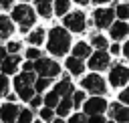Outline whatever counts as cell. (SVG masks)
Listing matches in <instances>:
<instances>
[{"label": "cell", "mask_w": 129, "mask_h": 123, "mask_svg": "<svg viewBox=\"0 0 129 123\" xmlns=\"http://www.w3.org/2000/svg\"><path fill=\"white\" fill-rule=\"evenodd\" d=\"M8 79L4 77V75H0V97H4V95H8Z\"/></svg>", "instance_id": "27"}, {"label": "cell", "mask_w": 129, "mask_h": 123, "mask_svg": "<svg viewBox=\"0 0 129 123\" xmlns=\"http://www.w3.org/2000/svg\"><path fill=\"white\" fill-rule=\"evenodd\" d=\"M75 105V101H71V95H67V97H62L60 99V103L56 105V113L60 115V117H64L69 111H71V107Z\"/></svg>", "instance_id": "17"}, {"label": "cell", "mask_w": 129, "mask_h": 123, "mask_svg": "<svg viewBox=\"0 0 129 123\" xmlns=\"http://www.w3.org/2000/svg\"><path fill=\"white\" fill-rule=\"evenodd\" d=\"M71 123H83V117H81V113H79V115H73V117H71Z\"/></svg>", "instance_id": "36"}, {"label": "cell", "mask_w": 129, "mask_h": 123, "mask_svg": "<svg viewBox=\"0 0 129 123\" xmlns=\"http://www.w3.org/2000/svg\"><path fill=\"white\" fill-rule=\"evenodd\" d=\"M127 32H129V26H127L125 22H117V24H113V26H111V36H113L115 40H119V38L127 36Z\"/></svg>", "instance_id": "15"}, {"label": "cell", "mask_w": 129, "mask_h": 123, "mask_svg": "<svg viewBox=\"0 0 129 123\" xmlns=\"http://www.w3.org/2000/svg\"><path fill=\"white\" fill-rule=\"evenodd\" d=\"M83 87L87 89V91H91L93 95H103L105 91H107V85H105V81L95 73V75H89V77H85L83 79Z\"/></svg>", "instance_id": "4"}, {"label": "cell", "mask_w": 129, "mask_h": 123, "mask_svg": "<svg viewBox=\"0 0 129 123\" xmlns=\"http://www.w3.org/2000/svg\"><path fill=\"white\" fill-rule=\"evenodd\" d=\"M123 54H125V56H127V58H129V42H127V44H125V46H123Z\"/></svg>", "instance_id": "40"}, {"label": "cell", "mask_w": 129, "mask_h": 123, "mask_svg": "<svg viewBox=\"0 0 129 123\" xmlns=\"http://www.w3.org/2000/svg\"><path fill=\"white\" fill-rule=\"evenodd\" d=\"M34 4H36V10H38V14L40 16H44V18H48L50 16V12H52V0H34Z\"/></svg>", "instance_id": "16"}, {"label": "cell", "mask_w": 129, "mask_h": 123, "mask_svg": "<svg viewBox=\"0 0 129 123\" xmlns=\"http://www.w3.org/2000/svg\"><path fill=\"white\" fill-rule=\"evenodd\" d=\"M109 113H111V117H115L117 121H129V109L123 107V105H119V103H115Z\"/></svg>", "instance_id": "13"}, {"label": "cell", "mask_w": 129, "mask_h": 123, "mask_svg": "<svg viewBox=\"0 0 129 123\" xmlns=\"http://www.w3.org/2000/svg\"><path fill=\"white\" fill-rule=\"evenodd\" d=\"M58 97H60V95H58L56 91H52V93H48V95L44 97V103H46V107H56V105L60 103V101H58Z\"/></svg>", "instance_id": "23"}, {"label": "cell", "mask_w": 129, "mask_h": 123, "mask_svg": "<svg viewBox=\"0 0 129 123\" xmlns=\"http://www.w3.org/2000/svg\"><path fill=\"white\" fill-rule=\"evenodd\" d=\"M67 69H69L73 75H81V73L85 71L83 60H81L79 56H71V58H67Z\"/></svg>", "instance_id": "14"}, {"label": "cell", "mask_w": 129, "mask_h": 123, "mask_svg": "<svg viewBox=\"0 0 129 123\" xmlns=\"http://www.w3.org/2000/svg\"><path fill=\"white\" fill-rule=\"evenodd\" d=\"M0 6H2V4H0Z\"/></svg>", "instance_id": "44"}, {"label": "cell", "mask_w": 129, "mask_h": 123, "mask_svg": "<svg viewBox=\"0 0 129 123\" xmlns=\"http://www.w3.org/2000/svg\"><path fill=\"white\" fill-rule=\"evenodd\" d=\"M40 101H44V99H40V97H32V99H30L28 103H30L32 107H38V105H40Z\"/></svg>", "instance_id": "34"}, {"label": "cell", "mask_w": 129, "mask_h": 123, "mask_svg": "<svg viewBox=\"0 0 129 123\" xmlns=\"http://www.w3.org/2000/svg\"><path fill=\"white\" fill-rule=\"evenodd\" d=\"M75 2H79V4H87L89 0H75Z\"/></svg>", "instance_id": "43"}, {"label": "cell", "mask_w": 129, "mask_h": 123, "mask_svg": "<svg viewBox=\"0 0 129 123\" xmlns=\"http://www.w3.org/2000/svg\"><path fill=\"white\" fill-rule=\"evenodd\" d=\"M93 18H95V20H93L95 26L107 28V26L111 24V20H113V10H111V8H99V10H95Z\"/></svg>", "instance_id": "7"}, {"label": "cell", "mask_w": 129, "mask_h": 123, "mask_svg": "<svg viewBox=\"0 0 129 123\" xmlns=\"http://www.w3.org/2000/svg\"><path fill=\"white\" fill-rule=\"evenodd\" d=\"M91 44H93L95 48H105V46H107V40H105L103 36H99V34H95V36L91 38Z\"/></svg>", "instance_id": "24"}, {"label": "cell", "mask_w": 129, "mask_h": 123, "mask_svg": "<svg viewBox=\"0 0 129 123\" xmlns=\"http://www.w3.org/2000/svg\"><path fill=\"white\" fill-rule=\"evenodd\" d=\"M12 18L20 24V30L26 32L32 26V22H34V12H32V8L28 4H20V6H16L12 10Z\"/></svg>", "instance_id": "2"}, {"label": "cell", "mask_w": 129, "mask_h": 123, "mask_svg": "<svg viewBox=\"0 0 129 123\" xmlns=\"http://www.w3.org/2000/svg\"><path fill=\"white\" fill-rule=\"evenodd\" d=\"M50 85V77H42V79H38L36 83H34V87H36V91H46V87Z\"/></svg>", "instance_id": "25"}, {"label": "cell", "mask_w": 129, "mask_h": 123, "mask_svg": "<svg viewBox=\"0 0 129 123\" xmlns=\"http://www.w3.org/2000/svg\"><path fill=\"white\" fill-rule=\"evenodd\" d=\"M12 22H10V18H6V16H0V38H6V36H10L12 34Z\"/></svg>", "instance_id": "19"}, {"label": "cell", "mask_w": 129, "mask_h": 123, "mask_svg": "<svg viewBox=\"0 0 129 123\" xmlns=\"http://www.w3.org/2000/svg\"><path fill=\"white\" fill-rule=\"evenodd\" d=\"M6 50H8V48H2V46H0V63L6 58Z\"/></svg>", "instance_id": "38"}, {"label": "cell", "mask_w": 129, "mask_h": 123, "mask_svg": "<svg viewBox=\"0 0 129 123\" xmlns=\"http://www.w3.org/2000/svg\"><path fill=\"white\" fill-rule=\"evenodd\" d=\"M0 4H2L4 8H10V6H12V0H0Z\"/></svg>", "instance_id": "37"}, {"label": "cell", "mask_w": 129, "mask_h": 123, "mask_svg": "<svg viewBox=\"0 0 129 123\" xmlns=\"http://www.w3.org/2000/svg\"><path fill=\"white\" fill-rule=\"evenodd\" d=\"M62 22H64V26H67L69 30H73V32H83L85 26H87V22H85V14H83V12L67 14Z\"/></svg>", "instance_id": "5"}, {"label": "cell", "mask_w": 129, "mask_h": 123, "mask_svg": "<svg viewBox=\"0 0 129 123\" xmlns=\"http://www.w3.org/2000/svg\"><path fill=\"white\" fill-rule=\"evenodd\" d=\"M107 109V103L101 99V97H93V99H89V101H85V113L87 115H99V113H103Z\"/></svg>", "instance_id": "9"}, {"label": "cell", "mask_w": 129, "mask_h": 123, "mask_svg": "<svg viewBox=\"0 0 129 123\" xmlns=\"http://www.w3.org/2000/svg\"><path fill=\"white\" fill-rule=\"evenodd\" d=\"M105 48H97V52L89 58V69H95V71H101V69H107L109 65V54L103 52Z\"/></svg>", "instance_id": "8"}, {"label": "cell", "mask_w": 129, "mask_h": 123, "mask_svg": "<svg viewBox=\"0 0 129 123\" xmlns=\"http://www.w3.org/2000/svg\"><path fill=\"white\" fill-rule=\"evenodd\" d=\"M73 52H75V56H79V58H85V56H89L91 48H89V44H85V42H79V44H75Z\"/></svg>", "instance_id": "20"}, {"label": "cell", "mask_w": 129, "mask_h": 123, "mask_svg": "<svg viewBox=\"0 0 129 123\" xmlns=\"http://www.w3.org/2000/svg\"><path fill=\"white\" fill-rule=\"evenodd\" d=\"M16 115H20V111H18V107H16L14 103H6V105L0 109V117H2L4 121H14Z\"/></svg>", "instance_id": "11"}, {"label": "cell", "mask_w": 129, "mask_h": 123, "mask_svg": "<svg viewBox=\"0 0 129 123\" xmlns=\"http://www.w3.org/2000/svg\"><path fill=\"white\" fill-rule=\"evenodd\" d=\"M69 6H71L69 0H56V2H54V12H56L58 16H64V12L69 10Z\"/></svg>", "instance_id": "22"}, {"label": "cell", "mask_w": 129, "mask_h": 123, "mask_svg": "<svg viewBox=\"0 0 129 123\" xmlns=\"http://www.w3.org/2000/svg\"><path fill=\"white\" fill-rule=\"evenodd\" d=\"M42 40H44V30H42V28H36L34 32L28 34V42H30V44H40Z\"/></svg>", "instance_id": "21"}, {"label": "cell", "mask_w": 129, "mask_h": 123, "mask_svg": "<svg viewBox=\"0 0 129 123\" xmlns=\"http://www.w3.org/2000/svg\"><path fill=\"white\" fill-rule=\"evenodd\" d=\"M119 101H121V103H129V89H125V91L119 95Z\"/></svg>", "instance_id": "33"}, {"label": "cell", "mask_w": 129, "mask_h": 123, "mask_svg": "<svg viewBox=\"0 0 129 123\" xmlns=\"http://www.w3.org/2000/svg\"><path fill=\"white\" fill-rule=\"evenodd\" d=\"M18 119H20L22 123H30V121H32V111H28V109H22Z\"/></svg>", "instance_id": "29"}, {"label": "cell", "mask_w": 129, "mask_h": 123, "mask_svg": "<svg viewBox=\"0 0 129 123\" xmlns=\"http://www.w3.org/2000/svg\"><path fill=\"white\" fill-rule=\"evenodd\" d=\"M117 16L119 18H129V4H119L117 6Z\"/></svg>", "instance_id": "26"}, {"label": "cell", "mask_w": 129, "mask_h": 123, "mask_svg": "<svg viewBox=\"0 0 129 123\" xmlns=\"http://www.w3.org/2000/svg\"><path fill=\"white\" fill-rule=\"evenodd\" d=\"M109 81H111V85H113V87L125 85V83L129 81V69H127V67H123V65L113 67V69H111V73H109Z\"/></svg>", "instance_id": "6"}, {"label": "cell", "mask_w": 129, "mask_h": 123, "mask_svg": "<svg viewBox=\"0 0 129 123\" xmlns=\"http://www.w3.org/2000/svg\"><path fill=\"white\" fill-rule=\"evenodd\" d=\"M32 85H34V71H24V73L18 75L16 81H14V87H16L18 93L24 91V89H28V87H32Z\"/></svg>", "instance_id": "10"}, {"label": "cell", "mask_w": 129, "mask_h": 123, "mask_svg": "<svg viewBox=\"0 0 129 123\" xmlns=\"http://www.w3.org/2000/svg\"><path fill=\"white\" fill-rule=\"evenodd\" d=\"M69 46H71V36H69V32H67L64 28H60V26H54V28L50 30V34H48V50H50L52 54L62 56V54L69 50Z\"/></svg>", "instance_id": "1"}, {"label": "cell", "mask_w": 129, "mask_h": 123, "mask_svg": "<svg viewBox=\"0 0 129 123\" xmlns=\"http://www.w3.org/2000/svg\"><path fill=\"white\" fill-rule=\"evenodd\" d=\"M95 4H103V2H109V0H93Z\"/></svg>", "instance_id": "42"}, {"label": "cell", "mask_w": 129, "mask_h": 123, "mask_svg": "<svg viewBox=\"0 0 129 123\" xmlns=\"http://www.w3.org/2000/svg\"><path fill=\"white\" fill-rule=\"evenodd\" d=\"M24 71H34V65H32V63H26V65H24Z\"/></svg>", "instance_id": "39"}, {"label": "cell", "mask_w": 129, "mask_h": 123, "mask_svg": "<svg viewBox=\"0 0 129 123\" xmlns=\"http://www.w3.org/2000/svg\"><path fill=\"white\" fill-rule=\"evenodd\" d=\"M26 58H28V60H36V58H40V50H36V48L30 46V48L26 50Z\"/></svg>", "instance_id": "30"}, {"label": "cell", "mask_w": 129, "mask_h": 123, "mask_svg": "<svg viewBox=\"0 0 129 123\" xmlns=\"http://www.w3.org/2000/svg\"><path fill=\"white\" fill-rule=\"evenodd\" d=\"M34 71L40 75V77H56L60 73V67L54 63V60H48V58H36L34 63Z\"/></svg>", "instance_id": "3"}, {"label": "cell", "mask_w": 129, "mask_h": 123, "mask_svg": "<svg viewBox=\"0 0 129 123\" xmlns=\"http://www.w3.org/2000/svg\"><path fill=\"white\" fill-rule=\"evenodd\" d=\"M18 50H20V42H10V44H8V52L16 54Z\"/></svg>", "instance_id": "32"}, {"label": "cell", "mask_w": 129, "mask_h": 123, "mask_svg": "<svg viewBox=\"0 0 129 123\" xmlns=\"http://www.w3.org/2000/svg\"><path fill=\"white\" fill-rule=\"evenodd\" d=\"M111 52H113V54H117V52H119V46H117V44H113V46H111Z\"/></svg>", "instance_id": "41"}, {"label": "cell", "mask_w": 129, "mask_h": 123, "mask_svg": "<svg viewBox=\"0 0 129 123\" xmlns=\"http://www.w3.org/2000/svg\"><path fill=\"white\" fill-rule=\"evenodd\" d=\"M18 63H20V60H18V56H16V54H10V56H6V58L2 60V67H0V69H2L6 75H10V73H16Z\"/></svg>", "instance_id": "12"}, {"label": "cell", "mask_w": 129, "mask_h": 123, "mask_svg": "<svg viewBox=\"0 0 129 123\" xmlns=\"http://www.w3.org/2000/svg\"><path fill=\"white\" fill-rule=\"evenodd\" d=\"M89 123H103V117H101V113H99V115H93V117L89 119Z\"/></svg>", "instance_id": "35"}, {"label": "cell", "mask_w": 129, "mask_h": 123, "mask_svg": "<svg viewBox=\"0 0 129 123\" xmlns=\"http://www.w3.org/2000/svg\"><path fill=\"white\" fill-rule=\"evenodd\" d=\"M40 117H42L44 121H50V119H52V107H46V109H42V111H40Z\"/></svg>", "instance_id": "31"}, {"label": "cell", "mask_w": 129, "mask_h": 123, "mask_svg": "<svg viewBox=\"0 0 129 123\" xmlns=\"http://www.w3.org/2000/svg\"><path fill=\"white\" fill-rule=\"evenodd\" d=\"M73 101H75V107H81V103L85 101V93L83 91H75L73 93Z\"/></svg>", "instance_id": "28"}, {"label": "cell", "mask_w": 129, "mask_h": 123, "mask_svg": "<svg viewBox=\"0 0 129 123\" xmlns=\"http://www.w3.org/2000/svg\"><path fill=\"white\" fill-rule=\"evenodd\" d=\"M54 91H56L60 97H67V95H73V93H75V91H73V85H71V81H69L67 77L56 85V89H54Z\"/></svg>", "instance_id": "18"}]
</instances>
